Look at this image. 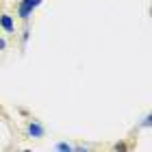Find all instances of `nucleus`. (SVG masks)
<instances>
[{
    "mask_svg": "<svg viewBox=\"0 0 152 152\" xmlns=\"http://www.w3.org/2000/svg\"><path fill=\"white\" fill-rule=\"evenodd\" d=\"M150 124H152V115H146V120H143V124H141V126H143V128H148Z\"/></svg>",
    "mask_w": 152,
    "mask_h": 152,
    "instance_id": "obj_5",
    "label": "nucleus"
},
{
    "mask_svg": "<svg viewBox=\"0 0 152 152\" xmlns=\"http://www.w3.org/2000/svg\"><path fill=\"white\" fill-rule=\"evenodd\" d=\"M0 26H2L7 33H13V31H15V26H13V15L2 13V15H0Z\"/></svg>",
    "mask_w": 152,
    "mask_h": 152,
    "instance_id": "obj_3",
    "label": "nucleus"
},
{
    "mask_svg": "<svg viewBox=\"0 0 152 152\" xmlns=\"http://www.w3.org/2000/svg\"><path fill=\"white\" fill-rule=\"evenodd\" d=\"M26 133H28V135L33 137V139H41V137L46 135V130H44V126H41L39 122L33 120V122L28 124V126H26Z\"/></svg>",
    "mask_w": 152,
    "mask_h": 152,
    "instance_id": "obj_2",
    "label": "nucleus"
},
{
    "mask_svg": "<svg viewBox=\"0 0 152 152\" xmlns=\"http://www.w3.org/2000/svg\"><path fill=\"white\" fill-rule=\"evenodd\" d=\"M57 150H61V152H72L74 148L70 146V143H65V141H61V143H57Z\"/></svg>",
    "mask_w": 152,
    "mask_h": 152,
    "instance_id": "obj_4",
    "label": "nucleus"
},
{
    "mask_svg": "<svg viewBox=\"0 0 152 152\" xmlns=\"http://www.w3.org/2000/svg\"><path fill=\"white\" fill-rule=\"evenodd\" d=\"M4 48H7V41H4L2 37H0V50H4Z\"/></svg>",
    "mask_w": 152,
    "mask_h": 152,
    "instance_id": "obj_6",
    "label": "nucleus"
},
{
    "mask_svg": "<svg viewBox=\"0 0 152 152\" xmlns=\"http://www.w3.org/2000/svg\"><path fill=\"white\" fill-rule=\"evenodd\" d=\"M44 0H20L18 2V15L24 20V22H28L33 11H35V7H39Z\"/></svg>",
    "mask_w": 152,
    "mask_h": 152,
    "instance_id": "obj_1",
    "label": "nucleus"
}]
</instances>
